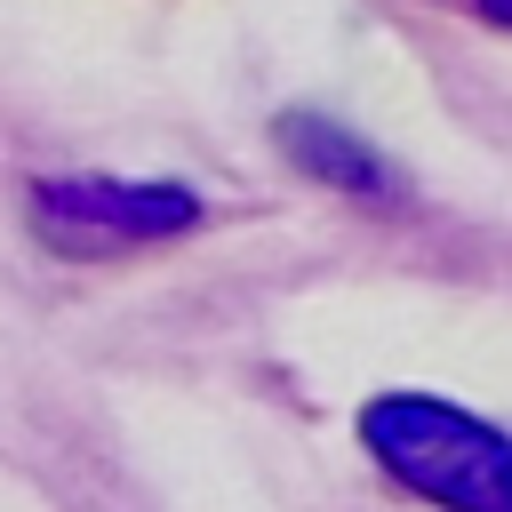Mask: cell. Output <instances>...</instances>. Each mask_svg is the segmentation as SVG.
Listing matches in <instances>:
<instances>
[{"mask_svg":"<svg viewBox=\"0 0 512 512\" xmlns=\"http://www.w3.org/2000/svg\"><path fill=\"white\" fill-rule=\"evenodd\" d=\"M368 456L440 512H512V432L432 400V392H376L360 408Z\"/></svg>","mask_w":512,"mask_h":512,"instance_id":"obj_1","label":"cell"},{"mask_svg":"<svg viewBox=\"0 0 512 512\" xmlns=\"http://www.w3.org/2000/svg\"><path fill=\"white\" fill-rule=\"evenodd\" d=\"M32 208L48 232L64 240H176L200 224V192L192 184H128V176H40Z\"/></svg>","mask_w":512,"mask_h":512,"instance_id":"obj_2","label":"cell"},{"mask_svg":"<svg viewBox=\"0 0 512 512\" xmlns=\"http://www.w3.org/2000/svg\"><path fill=\"white\" fill-rule=\"evenodd\" d=\"M280 152L304 168V176H320L328 192H352V200H400V168L360 136V128H344V120H328V112H280Z\"/></svg>","mask_w":512,"mask_h":512,"instance_id":"obj_3","label":"cell"},{"mask_svg":"<svg viewBox=\"0 0 512 512\" xmlns=\"http://www.w3.org/2000/svg\"><path fill=\"white\" fill-rule=\"evenodd\" d=\"M480 16H488V24H504V32H512V0H480Z\"/></svg>","mask_w":512,"mask_h":512,"instance_id":"obj_4","label":"cell"}]
</instances>
